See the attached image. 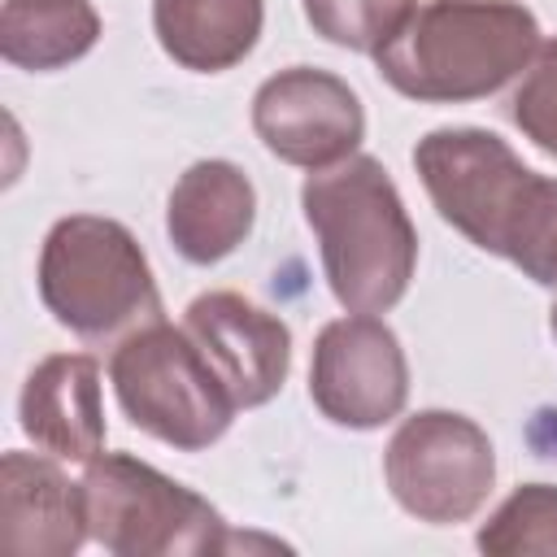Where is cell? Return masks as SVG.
<instances>
[{
    "mask_svg": "<svg viewBox=\"0 0 557 557\" xmlns=\"http://www.w3.org/2000/svg\"><path fill=\"white\" fill-rule=\"evenodd\" d=\"M305 222L318 235L322 270L348 313H387L413 278L418 231L396 183L374 157H344L300 187Z\"/></svg>",
    "mask_w": 557,
    "mask_h": 557,
    "instance_id": "1",
    "label": "cell"
},
{
    "mask_svg": "<svg viewBox=\"0 0 557 557\" xmlns=\"http://www.w3.org/2000/svg\"><path fill=\"white\" fill-rule=\"evenodd\" d=\"M535 48L540 22L518 0H426L374 48V65L409 100L457 104L505 87Z\"/></svg>",
    "mask_w": 557,
    "mask_h": 557,
    "instance_id": "2",
    "label": "cell"
},
{
    "mask_svg": "<svg viewBox=\"0 0 557 557\" xmlns=\"http://www.w3.org/2000/svg\"><path fill=\"white\" fill-rule=\"evenodd\" d=\"M39 296L48 313L87 344L122 339L161 322V296L135 235L96 213L61 218L39 252Z\"/></svg>",
    "mask_w": 557,
    "mask_h": 557,
    "instance_id": "3",
    "label": "cell"
},
{
    "mask_svg": "<svg viewBox=\"0 0 557 557\" xmlns=\"http://www.w3.org/2000/svg\"><path fill=\"white\" fill-rule=\"evenodd\" d=\"M87 531L117 557H209L231 553L222 513L131 453H100L83 474Z\"/></svg>",
    "mask_w": 557,
    "mask_h": 557,
    "instance_id": "4",
    "label": "cell"
},
{
    "mask_svg": "<svg viewBox=\"0 0 557 557\" xmlns=\"http://www.w3.org/2000/svg\"><path fill=\"white\" fill-rule=\"evenodd\" d=\"M109 379L122 413L152 440L183 453H200L222 440L239 409L196 339L170 322L131 331L109 361Z\"/></svg>",
    "mask_w": 557,
    "mask_h": 557,
    "instance_id": "5",
    "label": "cell"
},
{
    "mask_svg": "<svg viewBox=\"0 0 557 557\" xmlns=\"http://www.w3.org/2000/svg\"><path fill=\"white\" fill-rule=\"evenodd\" d=\"M387 487L405 513L431 527L466 522L496 483V453L479 422L453 409L405 418L383 457Z\"/></svg>",
    "mask_w": 557,
    "mask_h": 557,
    "instance_id": "6",
    "label": "cell"
},
{
    "mask_svg": "<svg viewBox=\"0 0 557 557\" xmlns=\"http://www.w3.org/2000/svg\"><path fill=\"white\" fill-rule=\"evenodd\" d=\"M413 165L440 218L474 248L500 257L509 222L535 170L522 165L500 135L479 126H440L422 135L413 148Z\"/></svg>",
    "mask_w": 557,
    "mask_h": 557,
    "instance_id": "7",
    "label": "cell"
},
{
    "mask_svg": "<svg viewBox=\"0 0 557 557\" xmlns=\"http://www.w3.org/2000/svg\"><path fill=\"white\" fill-rule=\"evenodd\" d=\"M309 396L335 426L370 431L392 422L409 396V366L396 331L374 313L326 322L313 344Z\"/></svg>",
    "mask_w": 557,
    "mask_h": 557,
    "instance_id": "8",
    "label": "cell"
},
{
    "mask_svg": "<svg viewBox=\"0 0 557 557\" xmlns=\"http://www.w3.org/2000/svg\"><path fill=\"white\" fill-rule=\"evenodd\" d=\"M252 131L278 161L326 170L352 157L366 135V113L344 78L313 65H292L257 87Z\"/></svg>",
    "mask_w": 557,
    "mask_h": 557,
    "instance_id": "9",
    "label": "cell"
},
{
    "mask_svg": "<svg viewBox=\"0 0 557 557\" xmlns=\"http://www.w3.org/2000/svg\"><path fill=\"white\" fill-rule=\"evenodd\" d=\"M183 331L209 357L235 405H265L292 366V331L283 318L244 300L239 292H205L187 305Z\"/></svg>",
    "mask_w": 557,
    "mask_h": 557,
    "instance_id": "10",
    "label": "cell"
},
{
    "mask_svg": "<svg viewBox=\"0 0 557 557\" xmlns=\"http://www.w3.org/2000/svg\"><path fill=\"white\" fill-rule=\"evenodd\" d=\"M83 483L30 453H4L0 461V553L9 557H70L87 540Z\"/></svg>",
    "mask_w": 557,
    "mask_h": 557,
    "instance_id": "11",
    "label": "cell"
},
{
    "mask_svg": "<svg viewBox=\"0 0 557 557\" xmlns=\"http://www.w3.org/2000/svg\"><path fill=\"white\" fill-rule=\"evenodd\" d=\"M22 431L61 461H96L104 453L100 366L87 352L44 357L17 400Z\"/></svg>",
    "mask_w": 557,
    "mask_h": 557,
    "instance_id": "12",
    "label": "cell"
},
{
    "mask_svg": "<svg viewBox=\"0 0 557 557\" xmlns=\"http://www.w3.org/2000/svg\"><path fill=\"white\" fill-rule=\"evenodd\" d=\"M257 218V191L248 174L231 161H196L170 191L165 209V231L170 244L191 261V265H213L231 257Z\"/></svg>",
    "mask_w": 557,
    "mask_h": 557,
    "instance_id": "13",
    "label": "cell"
},
{
    "mask_svg": "<svg viewBox=\"0 0 557 557\" xmlns=\"http://www.w3.org/2000/svg\"><path fill=\"white\" fill-rule=\"evenodd\" d=\"M261 0H152V30L183 70L218 74L244 61L261 35Z\"/></svg>",
    "mask_w": 557,
    "mask_h": 557,
    "instance_id": "14",
    "label": "cell"
},
{
    "mask_svg": "<svg viewBox=\"0 0 557 557\" xmlns=\"http://www.w3.org/2000/svg\"><path fill=\"white\" fill-rule=\"evenodd\" d=\"M100 39V13L87 0H4L0 52L22 70H61Z\"/></svg>",
    "mask_w": 557,
    "mask_h": 557,
    "instance_id": "15",
    "label": "cell"
},
{
    "mask_svg": "<svg viewBox=\"0 0 557 557\" xmlns=\"http://www.w3.org/2000/svg\"><path fill=\"white\" fill-rule=\"evenodd\" d=\"M487 557H557V487L522 483L505 496V505L479 527L474 540Z\"/></svg>",
    "mask_w": 557,
    "mask_h": 557,
    "instance_id": "16",
    "label": "cell"
},
{
    "mask_svg": "<svg viewBox=\"0 0 557 557\" xmlns=\"http://www.w3.org/2000/svg\"><path fill=\"white\" fill-rule=\"evenodd\" d=\"M500 257L513 261L540 287H557V178H531Z\"/></svg>",
    "mask_w": 557,
    "mask_h": 557,
    "instance_id": "17",
    "label": "cell"
},
{
    "mask_svg": "<svg viewBox=\"0 0 557 557\" xmlns=\"http://www.w3.org/2000/svg\"><path fill=\"white\" fill-rule=\"evenodd\" d=\"M309 26L348 52L383 48L413 13V0H300Z\"/></svg>",
    "mask_w": 557,
    "mask_h": 557,
    "instance_id": "18",
    "label": "cell"
},
{
    "mask_svg": "<svg viewBox=\"0 0 557 557\" xmlns=\"http://www.w3.org/2000/svg\"><path fill=\"white\" fill-rule=\"evenodd\" d=\"M518 131L557 161V39H544L509 100Z\"/></svg>",
    "mask_w": 557,
    "mask_h": 557,
    "instance_id": "19",
    "label": "cell"
},
{
    "mask_svg": "<svg viewBox=\"0 0 557 557\" xmlns=\"http://www.w3.org/2000/svg\"><path fill=\"white\" fill-rule=\"evenodd\" d=\"M531 444L544 453V457H557V409H540L535 422H531Z\"/></svg>",
    "mask_w": 557,
    "mask_h": 557,
    "instance_id": "20",
    "label": "cell"
},
{
    "mask_svg": "<svg viewBox=\"0 0 557 557\" xmlns=\"http://www.w3.org/2000/svg\"><path fill=\"white\" fill-rule=\"evenodd\" d=\"M548 326H553V335H557V300H553V309H548Z\"/></svg>",
    "mask_w": 557,
    "mask_h": 557,
    "instance_id": "21",
    "label": "cell"
}]
</instances>
